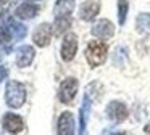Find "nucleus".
I'll list each match as a JSON object with an SVG mask.
<instances>
[{
  "label": "nucleus",
  "mask_w": 150,
  "mask_h": 135,
  "mask_svg": "<svg viewBox=\"0 0 150 135\" xmlns=\"http://www.w3.org/2000/svg\"><path fill=\"white\" fill-rule=\"evenodd\" d=\"M5 101L10 108H21L26 101V87L18 80H10L5 89Z\"/></svg>",
  "instance_id": "nucleus-2"
},
{
  "label": "nucleus",
  "mask_w": 150,
  "mask_h": 135,
  "mask_svg": "<svg viewBox=\"0 0 150 135\" xmlns=\"http://www.w3.org/2000/svg\"><path fill=\"white\" fill-rule=\"evenodd\" d=\"M28 2H34V0H28Z\"/></svg>",
  "instance_id": "nucleus-21"
},
{
  "label": "nucleus",
  "mask_w": 150,
  "mask_h": 135,
  "mask_svg": "<svg viewBox=\"0 0 150 135\" xmlns=\"http://www.w3.org/2000/svg\"><path fill=\"white\" fill-rule=\"evenodd\" d=\"M78 45H79L78 35L73 34V32L66 34L65 39H63V44H62V58H63V60H65V61H71L73 58L76 56Z\"/></svg>",
  "instance_id": "nucleus-5"
},
{
  "label": "nucleus",
  "mask_w": 150,
  "mask_h": 135,
  "mask_svg": "<svg viewBox=\"0 0 150 135\" xmlns=\"http://www.w3.org/2000/svg\"><path fill=\"white\" fill-rule=\"evenodd\" d=\"M136 29L140 34H150V13H140L136 18Z\"/></svg>",
  "instance_id": "nucleus-15"
},
{
  "label": "nucleus",
  "mask_w": 150,
  "mask_h": 135,
  "mask_svg": "<svg viewBox=\"0 0 150 135\" xmlns=\"http://www.w3.org/2000/svg\"><path fill=\"white\" fill-rule=\"evenodd\" d=\"M115 34V24L110 19H98L94 26H92V35L102 40H108Z\"/></svg>",
  "instance_id": "nucleus-6"
},
{
  "label": "nucleus",
  "mask_w": 150,
  "mask_h": 135,
  "mask_svg": "<svg viewBox=\"0 0 150 135\" xmlns=\"http://www.w3.org/2000/svg\"><path fill=\"white\" fill-rule=\"evenodd\" d=\"M100 11V3L97 0H86L79 8V18L82 21H92Z\"/></svg>",
  "instance_id": "nucleus-8"
},
{
  "label": "nucleus",
  "mask_w": 150,
  "mask_h": 135,
  "mask_svg": "<svg viewBox=\"0 0 150 135\" xmlns=\"http://www.w3.org/2000/svg\"><path fill=\"white\" fill-rule=\"evenodd\" d=\"M144 134H150V121L144 125Z\"/></svg>",
  "instance_id": "nucleus-20"
},
{
  "label": "nucleus",
  "mask_w": 150,
  "mask_h": 135,
  "mask_svg": "<svg viewBox=\"0 0 150 135\" xmlns=\"http://www.w3.org/2000/svg\"><path fill=\"white\" fill-rule=\"evenodd\" d=\"M34 48L29 47V45H23V47L18 50V56H16V64L20 68H26L33 63L34 60Z\"/></svg>",
  "instance_id": "nucleus-13"
},
{
  "label": "nucleus",
  "mask_w": 150,
  "mask_h": 135,
  "mask_svg": "<svg viewBox=\"0 0 150 135\" xmlns=\"http://www.w3.org/2000/svg\"><path fill=\"white\" fill-rule=\"evenodd\" d=\"M37 11H39V6H37L36 3L28 2V0H26V2L21 3V5L16 8L15 15H16L20 19H33L34 16L37 15Z\"/></svg>",
  "instance_id": "nucleus-11"
},
{
  "label": "nucleus",
  "mask_w": 150,
  "mask_h": 135,
  "mask_svg": "<svg viewBox=\"0 0 150 135\" xmlns=\"http://www.w3.org/2000/svg\"><path fill=\"white\" fill-rule=\"evenodd\" d=\"M108 53V47L103 40H91L86 48V60L91 68H97L105 63Z\"/></svg>",
  "instance_id": "nucleus-1"
},
{
  "label": "nucleus",
  "mask_w": 150,
  "mask_h": 135,
  "mask_svg": "<svg viewBox=\"0 0 150 135\" xmlns=\"http://www.w3.org/2000/svg\"><path fill=\"white\" fill-rule=\"evenodd\" d=\"M11 29L10 27H5V26L0 24V42L2 44H8L11 40Z\"/></svg>",
  "instance_id": "nucleus-18"
},
{
  "label": "nucleus",
  "mask_w": 150,
  "mask_h": 135,
  "mask_svg": "<svg viewBox=\"0 0 150 135\" xmlns=\"http://www.w3.org/2000/svg\"><path fill=\"white\" fill-rule=\"evenodd\" d=\"M58 134L62 135H71L74 134V117L69 111L62 112L58 119Z\"/></svg>",
  "instance_id": "nucleus-10"
},
{
  "label": "nucleus",
  "mask_w": 150,
  "mask_h": 135,
  "mask_svg": "<svg viewBox=\"0 0 150 135\" xmlns=\"http://www.w3.org/2000/svg\"><path fill=\"white\" fill-rule=\"evenodd\" d=\"M127 11H129V2L127 0H120L118 2V22H120V26H123L126 22Z\"/></svg>",
  "instance_id": "nucleus-17"
},
{
  "label": "nucleus",
  "mask_w": 150,
  "mask_h": 135,
  "mask_svg": "<svg viewBox=\"0 0 150 135\" xmlns=\"http://www.w3.org/2000/svg\"><path fill=\"white\" fill-rule=\"evenodd\" d=\"M52 29H53V26L47 24V22H42L40 26H37L33 34L34 44L37 47H47L50 44V39H52Z\"/></svg>",
  "instance_id": "nucleus-7"
},
{
  "label": "nucleus",
  "mask_w": 150,
  "mask_h": 135,
  "mask_svg": "<svg viewBox=\"0 0 150 135\" xmlns=\"http://www.w3.org/2000/svg\"><path fill=\"white\" fill-rule=\"evenodd\" d=\"M78 87H79V82L76 77H68L62 82L60 85V90H58V98L62 103L65 105H69V103L74 100L76 93H78Z\"/></svg>",
  "instance_id": "nucleus-3"
},
{
  "label": "nucleus",
  "mask_w": 150,
  "mask_h": 135,
  "mask_svg": "<svg viewBox=\"0 0 150 135\" xmlns=\"http://www.w3.org/2000/svg\"><path fill=\"white\" fill-rule=\"evenodd\" d=\"M74 6H76L74 0H57L55 6H53V16L55 18L69 16L74 10Z\"/></svg>",
  "instance_id": "nucleus-12"
},
{
  "label": "nucleus",
  "mask_w": 150,
  "mask_h": 135,
  "mask_svg": "<svg viewBox=\"0 0 150 135\" xmlns=\"http://www.w3.org/2000/svg\"><path fill=\"white\" fill-rule=\"evenodd\" d=\"M71 26V18L69 16H63V18H55V24H53V27H55V34L60 35L63 34V32L66 31V29Z\"/></svg>",
  "instance_id": "nucleus-16"
},
{
  "label": "nucleus",
  "mask_w": 150,
  "mask_h": 135,
  "mask_svg": "<svg viewBox=\"0 0 150 135\" xmlns=\"http://www.w3.org/2000/svg\"><path fill=\"white\" fill-rule=\"evenodd\" d=\"M10 29H11V34H13V35H16L18 39H23L24 35H26V27H24L23 24H18V22H13Z\"/></svg>",
  "instance_id": "nucleus-19"
},
{
  "label": "nucleus",
  "mask_w": 150,
  "mask_h": 135,
  "mask_svg": "<svg viewBox=\"0 0 150 135\" xmlns=\"http://www.w3.org/2000/svg\"><path fill=\"white\" fill-rule=\"evenodd\" d=\"M105 114H107V117L110 119L111 122H115V124H120V122L126 121L129 111H127V106L124 105L123 101H116V100H113V101H110V103L107 105Z\"/></svg>",
  "instance_id": "nucleus-4"
},
{
  "label": "nucleus",
  "mask_w": 150,
  "mask_h": 135,
  "mask_svg": "<svg viewBox=\"0 0 150 135\" xmlns=\"http://www.w3.org/2000/svg\"><path fill=\"white\" fill-rule=\"evenodd\" d=\"M4 129L7 132H10V134H20L24 129V122L18 114L7 112V114L4 116Z\"/></svg>",
  "instance_id": "nucleus-9"
},
{
  "label": "nucleus",
  "mask_w": 150,
  "mask_h": 135,
  "mask_svg": "<svg viewBox=\"0 0 150 135\" xmlns=\"http://www.w3.org/2000/svg\"><path fill=\"white\" fill-rule=\"evenodd\" d=\"M91 101L92 100L89 98V96L84 95V100H82V106H81V111H79V122H81V125H79V132H84L86 130V124H87V116L89 112H91Z\"/></svg>",
  "instance_id": "nucleus-14"
}]
</instances>
